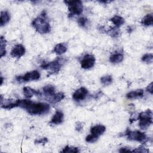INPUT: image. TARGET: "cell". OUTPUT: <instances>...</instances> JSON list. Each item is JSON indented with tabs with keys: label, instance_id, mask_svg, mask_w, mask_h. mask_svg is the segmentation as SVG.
<instances>
[{
	"label": "cell",
	"instance_id": "5",
	"mask_svg": "<svg viewBox=\"0 0 153 153\" xmlns=\"http://www.w3.org/2000/svg\"><path fill=\"white\" fill-rule=\"evenodd\" d=\"M39 78H40L39 72L36 70H34V71L27 72L23 76H17L16 77V80L19 82L30 81L37 80Z\"/></svg>",
	"mask_w": 153,
	"mask_h": 153
},
{
	"label": "cell",
	"instance_id": "10",
	"mask_svg": "<svg viewBox=\"0 0 153 153\" xmlns=\"http://www.w3.org/2000/svg\"><path fill=\"white\" fill-rule=\"evenodd\" d=\"M63 114L60 111H56L54 116L52 117L50 121L51 124H59L63 122Z\"/></svg>",
	"mask_w": 153,
	"mask_h": 153
},
{
	"label": "cell",
	"instance_id": "34",
	"mask_svg": "<svg viewBox=\"0 0 153 153\" xmlns=\"http://www.w3.org/2000/svg\"><path fill=\"white\" fill-rule=\"evenodd\" d=\"M120 152H131V151L126 148H121V149H120Z\"/></svg>",
	"mask_w": 153,
	"mask_h": 153
},
{
	"label": "cell",
	"instance_id": "3",
	"mask_svg": "<svg viewBox=\"0 0 153 153\" xmlns=\"http://www.w3.org/2000/svg\"><path fill=\"white\" fill-rule=\"evenodd\" d=\"M66 60L65 59L58 58L57 59L53 62L42 65L41 66V68L44 69L49 70L51 72V74L57 73L60 71L62 66L66 62Z\"/></svg>",
	"mask_w": 153,
	"mask_h": 153
},
{
	"label": "cell",
	"instance_id": "28",
	"mask_svg": "<svg viewBox=\"0 0 153 153\" xmlns=\"http://www.w3.org/2000/svg\"><path fill=\"white\" fill-rule=\"evenodd\" d=\"M98 138H99V136H97L93 134H90L85 137V140L86 142L89 143H94L97 140Z\"/></svg>",
	"mask_w": 153,
	"mask_h": 153
},
{
	"label": "cell",
	"instance_id": "13",
	"mask_svg": "<svg viewBox=\"0 0 153 153\" xmlns=\"http://www.w3.org/2000/svg\"><path fill=\"white\" fill-rule=\"evenodd\" d=\"M67 45L65 43H59L57 44L53 50V52L58 55H61L65 53L67 50Z\"/></svg>",
	"mask_w": 153,
	"mask_h": 153
},
{
	"label": "cell",
	"instance_id": "20",
	"mask_svg": "<svg viewBox=\"0 0 153 153\" xmlns=\"http://www.w3.org/2000/svg\"><path fill=\"white\" fill-rule=\"evenodd\" d=\"M142 25L145 26H151L153 23V16L152 14H148L145 16L142 20Z\"/></svg>",
	"mask_w": 153,
	"mask_h": 153
},
{
	"label": "cell",
	"instance_id": "24",
	"mask_svg": "<svg viewBox=\"0 0 153 153\" xmlns=\"http://www.w3.org/2000/svg\"><path fill=\"white\" fill-rule=\"evenodd\" d=\"M101 82L104 85H108L112 82V78L111 75H105L100 78Z\"/></svg>",
	"mask_w": 153,
	"mask_h": 153
},
{
	"label": "cell",
	"instance_id": "8",
	"mask_svg": "<svg viewBox=\"0 0 153 153\" xmlns=\"http://www.w3.org/2000/svg\"><path fill=\"white\" fill-rule=\"evenodd\" d=\"M25 53V48L22 44H16L11 51V55L14 57L20 58Z\"/></svg>",
	"mask_w": 153,
	"mask_h": 153
},
{
	"label": "cell",
	"instance_id": "25",
	"mask_svg": "<svg viewBox=\"0 0 153 153\" xmlns=\"http://www.w3.org/2000/svg\"><path fill=\"white\" fill-rule=\"evenodd\" d=\"M108 33L109 35H110L112 37L117 38V37L119 36L120 32V30H119L118 27H113V28L109 29L108 31Z\"/></svg>",
	"mask_w": 153,
	"mask_h": 153
},
{
	"label": "cell",
	"instance_id": "15",
	"mask_svg": "<svg viewBox=\"0 0 153 153\" xmlns=\"http://www.w3.org/2000/svg\"><path fill=\"white\" fill-rule=\"evenodd\" d=\"M152 123V118H143L139 119V126L142 130L146 129Z\"/></svg>",
	"mask_w": 153,
	"mask_h": 153
},
{
	"label": "cell",
	"instance_id": "33",
	"mask_svg": "<svg viewBox=\"0 0 153 153\" xmlns=\"http://www.w3.org/2000/svg\"><path fill=\"white\" fill-rule=\"evenodd\" d=\"M82 127H83V125L82 124V123H80V122H78V123H77L76 124V127H75V128H76V130L77 131H81V130L82 129Z\"/></svg>",
	"mask_w": 153,
	"mask_h": 153
},
{
	"label": "cell",
	"instance_id": "2",
	"mask_svg": "<svg viewBox=\"0 0 153 153\" xmlns=\"http://www.w3.org/2000/svg\"><path fill=\"white\" fill-rule=\"evenodd\" d=\"M31 115H41L47 113L50 110V106L45 103H33L32 101L25 108Z\"/></svg>",
	"mask_w": 153,
	"mask_h": 153
},
{
	"label": "cell",
	"instance_id": "14",
	"mask_svg": "<svg viewBox=\"0 0 153 153\" xmlns=\"http://www.w3.org/2000/svg\"><path fill=\"white\" fill-rule=\"evenodd\" d=\"M64 97V94L62 92H59L57 93H54L53 96L48 97V100L51 103H56L62 100Z\"/></svg>",
	"mask_w": 153,
	"mask_h": 153
},
{
	"label": "cell",
	"instance_id": "26",
	"mask_svg": "<svg viewBox=\"0 0 153 153\" xmlns=\"http://www.w3.org/2000/svg\"><path fill=\"white\" fill-rule=\"evenodd\" d=\"M152 60H153V55L152 53L145 54L142 57V60L147 63H152Z\"/></svg>",
	"mask_w": 153,
	"mask_h": 153
},
{
	"label": "cell",
	"instance_id": "4",
	"mask_svg": "<svg viewBox=\"0 0 153 153\" xmlns=\"http://www.w3.org/2000/svg\"><path fill=\"white\" fill-rule=\"evenodd\" d=\"M64 2L68 5L71 14L79 15L82 13L83 5L81 1H65Z\"/></svg>",
	"mask_w": 153,
	"mask_h": 153
},
{
	"label": "cell",
	"instance_id": "27",
	"mask_svg": "<svg viewBox=\"0 0 153 153\" xmlns=\"http://www.w3.org/2000/svg\"><path fill=\"white\" fill-rule=\"evenodd\" d=\"M62 152H70V153H76L79 152L78 148L75 147H71L69 146H66L63 148V149L61 151Z\"/></svg>",
	"mask_w": 153,
	"mask_h": 153
},
{
	"label": "cell",
	"instance_id": "19",
	"mask_svg": "<svg viewBox=\"0 0 153 153\" xmlns=\"http://www.w3.org/2000/svg\"><path fill=\"white\" fill-rule=\"evenodd\" d=\"M10 19V16L9 13L6 11H1V18H0V23L1 26H2L5 25Z\"/></svg>",
	"mask_w": 153,
	"mask_h": 153
},
{
	"label": "cell",
	"instance_id": "17",
	"mask_svg": "<svg viewBox=\"0 0 153 153\" xmlns=\"http://www.w3.org/2000/svg\"><path fill=\"white\" fill-rule=\"evenodd\" d=\"M143 95V90L141 89H139V90H136L132 91L128 93L126 96L128 99H133V98L142 97Z\"/></svg>",
	"mask_w": 153,
	"mask_h": 153
},
{
	"label": "cell",
	"instance_id": "21",
	"mask_svg": "<svg viewBox=\"0 0 153 153\" xmlns=\"http://www.w3.org/2000/svg\"><path fill=\"white\" fill-rule=\"evenodd\" d=\"M111 21L115 25L116 27H118L124 23V19L119 16H115L111 19Z\"/></svg>",
	"mask_w": 153,
	"mask_h": 153
},
{
	"label": "cell",
	"instance_id": "32",
	"mask_svg": "<svg viewBox=\"0 0 153 153\" xmlns=\"http://www.w3.org/2000/svg\"><path fill=\"white\" fill-rule=\"evenodd\" d=\"M133 152H149V150L146 149L145 148H138L134 150H133Z\"/></svg>",
	"mask_w": 153,
	"mask_h": 153
},
{
	"label": "cell",
	"instance_id": "31",
	"mask_svg": "<svg viewBox=\"0 0 153 153\" xmlns=\"http://www.w3.org/2000/svg\"><path fill=\"white\" fill-rule=\"evenodd\" d=\"M153 85V83L152 82H151L146 87V91L149 92L151 94H152L153 93V89H152V86Z\"/></svg>",
	"mask_w": 153,
	"mask_h": 153
},
{
	"label": "cell",
	"instance_id": "22",
	"mask_svg": "<svg viewBox=\"0 0 153 153\" xmlns=\"http://www.w3.org/2000/svg\"><path fill=\"white\" fill-rule=\"evenodd\" d=\"M5 47H6V41L5 38L1 36V41H0V54L1 57H3L5 55L6 51H5Z\"/></svg>",
	"mask_w": 153,
	"mask_h": 153
},
{
	"label": "cell",
	"instance_id": "7",
	"mask_svg": "<svg viewBox=\"0 0 153 153\" xmlns=\"http://www.w3.org/2000/svg\"><path fill=\"white\" fill-rule=\"evenodd\" d=\"M96 59L94 56L91 54L85 55L81 61V66L82 68L88 69L92 68L95 63Z\"/></svg>",
	"mask_w": 153,
	"mask_h": 153
},
{
	"label": "cell",
	"instance_id": "18",
	"mask_svg": "<svg viewBox=\"0 0 153 153\" xmlns=\"http://www.w3.org/2000/svg\"><path fill=\"white\" fill-rule=\"evenodd\" d=\"M43 91L45 96L50 97L55 93V88L51 85H47L43 88Z\"/></svg>",
	"mask_w": 153,
	"mask_h": 153
},
{
	"label": "cell",
	"instance_id": "11",
	"mask_svg": "<svg viewBox=\"0 0 153 153\" xmlns=\"http://www.w3.org/2000/svg\"><path fill=\"white\" fill-rule=\"evenodd\" d=\"M106 128L103 125H96L93 126L90 129V132L91 134L96 135L97 136H99L102 134L105 131Z\"/></svg>",
	"mask_w": 153,
	"mask_h": 153
},
{
	"label": "cell",
	"instance_id": "30",
	"mask_svg": "<svg viewBox=\"0 0 153 153\" xmlns=\"http://www.w3.org/2000/svg\"><path fill=\"white\" fill-rule=\"evenodd\" d=\"M48 142V140L47 138H42V139H40L39 140H36L35 141V143H45L46 142Z\"/></svg>",
	"mask_w": 153,
	"mask_h": 153
},
{
	"label": "cell",
	"instance_id": "29",
	"mask_svg": "<svg viewBox=\"0 0 153 153\" xmlns=\"http://www.w3.org/2000/svg\"><path fill=\"white\" fill-rule=\"evenodd\" d=\"M87 19L84 17H80L78 20V23L81 27H84L87 24Z\"/></svg>",
	"mask_w": 153,
	"mask_h": 153
},
{
	"label": "cell",
	"instance_id": "1",
	"mask_svg": "<svg viewBox=\"0 0 153 153\" xmlns=\"http://www.w3.org/2000/svg\"><path fill=\"white\" fill-rule=\"evenodd\" d=\"M32 26L40 33H47L50 32L51 27L48 22V17L45 11L35 18L32 22Z\"/></svg>",
	"mask_w": 153,
	"mask_h": 153
},
{
	"label": "cell",
	"instance_id": "12",
	"mask_svg": "<svg viewBox=\"0 0 153 153\" xmlns=\"http://www.w3.org/2000/svg\"><path fill=\"white\" fill-rule=\"evenodd\" d=\"M23 94L25 95V96L26 98H30L32 97L33 95H41V93L38 91H36L30 87H25L23 88Z\"/></svg>",
	"mask_w": 153,
	"mask_h": 153
},
{
	"label": "cell",
	"instance_id": "23",
	"mask_svg": "<svg viewBox=\"0 0 153 153\" xmlns=\"http://www.w3.org/2000/svg\"><path fill=\"white\" fill-rule=\"evenodd\" d=\"M138 118L139 120L143 118H152V112L149 109L145 112H142L139 115Z\"/></svg>",
	"mask_w": 153,
	"mask_h": 153
},
{
	"label": "cell",
	"instance_id": "9",
	"mask_svg": "<svg viewBox=\"0 0 153 153\" xmlns=\"http://www.w3.org/2000/svg\"><path fill=\"white\" fill-rule=\"evenodd\" d=\"M88 93V90L84 87H81L76 90L72 95V97L76 101L82 100L85 99Z\"/></svg>",
	"mask_w": 153,
	"mask_h": 153
},
{
	"label": "cell",
	"instance_id": "16",
	"mask_svg": "<svg viewBox=\"0 0 153 153\" xmlns=\"http://www.w3.org/2000/svg\"><path fill=\"white\" fill-rule=\"evenodd\" d=\"M123 58V55L121 53H114L110 56L109 61L112 63H118L122 62Z\"/></svg>",
	"mask_w": 153,
	"mask_h": 153
},
{
	"label": "cell",
	"instance_id": "6",
	"mask_svg": "<svg viewBox=\"0 0 153 153\" xmlns=\"http://www.w3.org/2000/svg\"><path fill=\"white\" fill-rule=\"evenodd\" d=\"M126 135L129 140H136L139 142H144L147 139L145 133L139 131H128L126 132Z\"/></svg>",
	"mask_w": 153,
	"mask_h": 153
}]
</instances>
